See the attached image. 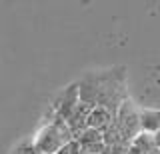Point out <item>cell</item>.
I'll use <instances>...</instances> for the list:
<instances>
[{"label": "cell", "instance_id": "1", "mask_svg": "<svg viewBox=\"0 0 160 154\" xmlns=\"http://www.w3.org/2000/svg\"><path fill=\"white\" fill-rule=\"evenodd\" d=\"M78 84V98L80 102L90 106L106 108L112 114L118 112V108L128 100L126 96V68L116 66L102 72H90L82 76Z\"/></svg>", "mask_w": 160, "mask_h": 154}, {"label": "cell", "instance_id": "2", "mask_svg": "<svg viewBox=\"0 0 160 154\" xmlns=\"http://www.w3.org/2000/svg\"><path fill=\"white\" fill-rule=\"evenodd\" d=\"M140 134V112L130 100H126L114 114L112 124L102 132V140L106 146L130 144Z\"/></svg>", "mask_w": 160, "mask_h": 154}, {"label": "cell", "instance_id": "3", "mask_svg": "<svg viewBox=\"0 0 160 154\" xmlns=\"http://www.w3.org/2000/svg\"><path fill=\"white\" fill-rule=\"evenodd\" d=\"M74 142V134L70 132L66 122L62 118L54 116L42 130H38L36 138H34L32 146L38 154H56L62 148L70 146Z\"/></svg>", "mask_w": 160, "mask_h": 154}, {"label": "cell", "instance_id": "4", "mask_svg": "<svg viewBox=\"0 0 160 154\" xmlns=\"http://www.w3.org/2000/svg\"><path fill=\"white\" fill-rule=\"evenodd\" d=\"M80 102L78 98V84H70V86H66L64 90H60L56 96H54L52 100V114L56 118H62V120H66L68 114L74 110V106Z\"/></svg>", "mask_w": 160, "mask_h": 154}, {"label": "cell", "instance_id": "5", "mask_svg": "<svg viewBox=\"0 0 160 154\" xmlns=\"http://www.w3.org/2000/svg\"><path fill=\"white\" fill-rule=\"evenodd\" d=\"M90 110H92V106H90V104L78 102L76 106H74V110L68 114V118L64 120V122H66V126L70 128V132L74 134V138H76L78 134L86 128V120H88Z\"/></svg>", "mask_w": 160, "mask_h": 154}, {"label": "cell", "instance_id": "6", "mask_svg": "<svg viewBox=\"0 0 160 154\" xmlns=\"http://www.w3.org/2000/svg\"><path fill=\"white\" fill-rule=\"evenodd\" d=\"M130 152L132 154H160L156 142H154V134L140 132L132 142H130Z\"/></svg>", "mask_w": 160, "mask_h": 154}, {"label": "cell", "instance_id": "7", "mask_svg": "<svg viewBox=\"0 0 160 154\" xmlns=\"http://www.w3.org/2000/svg\"><path fill=\"white\" fill-rule=\"evenodd\" d=\"M114 116L110 114L106 108H100V106H94L88 114V120H86V128H94V130H100L104 132L106 128L112 124Z\"/></svg>", "mask_w": 160, "mask_h": 154}, {"label": "cell", "instance_id": "8", "mask_svg": "<svg viewBox=\"0 0 160 154\" xmlns=\"http://www.w3.org/2000/svg\"><path fill=\"white\" fill-rule=\"evenodd\" d=\"M160 130V110H142L140 112V132L156 134Z\"/></svg>", "mask_w": 160, "mask_h": 154}, {"label": "cell", "instance_id": "9", "mask_svg": "<svg viewBox=\"0 0 160 154\" xmlns=\"http://www.w3.org/2000/svg\"><path fill=\"white\" fill-rule=\"evenodd\" d=\"M12 154H38V152L34 150L32 142H22V144H18V146L14 148Z\"/></svg>", "mask_w": 160, "mask_h": 154}, {"label": "cell", "instance_id": "10", "mask_svg": "<svg viewBox=\"0 0 160 154\" xmlns=\"http://www.w3.org/2000/svg\"><path fill=\"white\" fill-rule=\"evenodd\" d=\"M70 152H72V144H70V146H66V148H62V150L56 152V154H70Z\"/></svg>", "mask_w": 160, "mask_h": 154}, {"label": "cell", "instance_id": "11", "mask_svg": "<svg viewBox=\"0 0 160 154\" xmlns=\"http://www.w3.org/2000/svg\"><path fill=\"white\" fill-rule=\"evenodd\" d=\"M154 142H156V146H158V150H160V130L154 134Z\"/></svg>", "mask_w": 160, "mask_h": 154}, {"label": "cell", "instance_id": "12", "mask_svg": "<svg viewBox=\"0 0 160 154\" xmlns=\"http://www.w3.org/2000/svg\"><path fill=\"white\" fill-rule=\"evenodd\" d=\"M70 154H84V152H80V150H78V146L72 142V152H70Z\"/></svg>", "mask_w": 160, "mask_h": 154}]
</instances>
